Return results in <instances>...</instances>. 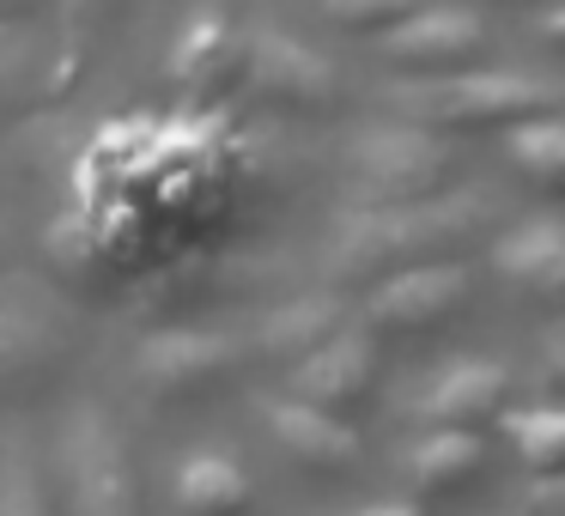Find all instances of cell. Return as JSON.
Instances as JSON below:
<instances>
[{"label": "cell", "mask_w": 565, "mask_h": 516, "mask_svg": "<svg viewBox=\"0 0 565 516\" xmlns=\"http://www.w3.org/2000/svg\"><path fill=\"white\" fill-rule=\"evenodd\" d=\"M492 225V195H426V201H390V207H353L334 225V273L341 280H371V273H407L450 256L475 232Z\"/></svg>", "instance_id": "cell-1"}, {"label": "cell", "mask_w": 565, "mask_h": 516, "mask_svg": "<svg viewBox=\"0 0 565 516\" xmlns=\"http://www.w3.org/2000/svg\"><path fill=\"white\" fill-rule=\"evenodd\" d=\"M456 171V152L426 122H377L359 128L347 147V183L359 207H390V201H426L444 195Z\"/></svg>", "instance_id": "cell-2"}, {"label": "cell", "mask_w": 565, "mask_h": 516, "mask_svg": "<svg viewBox=\"0 0 565 516\" xmlns=\"http://www.w3.org/2000/svg\"><path fill=\"white\" fill-rule=\"evenodd\" d=\"M553 98L559 92L547 79L487 67V74H444V79H426V86L395 92V110L426 128H499V122H535V116H547Z\"/></svg>", "instance_id": "cell-3"}, {"label": "cell", "mask_w": 565, "mask_h": 516, "mask_svg": "<svg viewBox=\"0 0 565 516\" xmlns=\"http://www.w3.org/2000/svg\"><path fill=\"white\" fill-rule=\"evenodd\" d=\"M475 280H468L462 261H426V268H407V273H390V280L371 292V334L383 341H407V334H431L438 322H450L456 310L468 304Z\"/></svg>", "instance_id": "cell-4"}, {"label": "cell", "mask_w": 565, "mask_h": 516, "mask_svg": "<svg viewBox=\"0 0 565 516\" xmlns=\"http://www.w3.org/2000/svg\"><path fill=\"white\" fill-rule=\"evenodd\" d=\"M135 370L152 395H207L237 370V341L220 329H164L140 346Z\"/></svg>", "instance_id": "cell-5"}, {"label": "cell", "mask_w": 565, "mask_h": 516, "mask_svg": "<svg viewBox=\"0 0 565 516\" xmlns=\"http://www.w3.org/2000/svg\"><path fill=\"white\" fill-rule=\"evenodd\" d=\"M67 455H74V504L79 516H135V492H128V467L116 450V431L98 407L74 413L67 426Z\"/></svg>", "instance_id": "cell-6"}, {"label": "cell", "mask_w": 565, "mask_h": 516, "mask_svg": "<svg viewBox=\"0 0 565 516\" xmlns=\"http://www.w3.org/2000/svg\"><path fill=\"white\" fill-rule=\"evenodd\" d=\"M480 37H487L480 13H468V7H426V13H407L402 25L383 31V55L431 74V67H456L462 55H475Z\"/></svg>", "instance_id": "cell-7"}, {"label": "cell", "mask_w": 565, "mask_h": 516, "mask_svg": "<svg viewBox=\"0 0 565 516\" xmlns=\"http://www.w3.org/2000/svg\"><path fill=\"white\" fill-rule=\"evenodd\" d=\"M244 74L256 92H268V98H280V104H329L334 98V67L322 62L310 43L286 37V31L249 43Z\"/></svg>", "instance_id": "cell-8"}, {"label": "cell", "mask_w": 565, "mask_h": 516, "mask_svg": "<svg viewBox=\"0 0 565 516\" xmlns=\"http://www.w3.org/2000/svg\"><path fill=\"white\" fill-rule=\"evenodd\" d=\"M371 377H377V341L341 329L329 346H317L305 365H292V395L334 413V407H353L359 395L371 389Z\"/></svg>", "instance_id": "cell-9"}, {"label": "cell", "mask_w": 565, "mask_h": 516, "mask_svg": "<svg viewBox=\"0 0 565 516\" xmlns=\"http://www.w3.org/2000/svg\"><path fill=\"white\" fill-rule=\"evenodd\" d=\"M492 268L529 298H565V219H529L492 244Z\"/></svg>", "instance_id": "cell-10"}, {"label": "cell", "mask_w": 565, "mask_h": 516, "mask_svg": "<svg viewBox=\"0 0 565 516\" xmlns=\"http://www.w3.org/2000/svg\"><path fill=\"white\" fill-rule=\"evenodd\" d=\"M62 358V316L38 298H0V383H25Z\"/></svg>", "instance_id": "cell-11"}, {"label": "cell", "mask_w": 565, "mask_h": 516, "mask_svg": "<svg viewBox=\"0 0 565 516\" xmlns=\"http://www.w3.org/2000/svg\"><path fill=\"white\" fill-rule=\"evenodd\" d=\"M504 395H511L504 365H492V358H456V365H444L438 377H431V389H426V419L475 431L487 413H499V407H504Z\"/></svg>", "instance_id": "cell-12"}, {"label": "cell", "mask_w": 565, "mask_h": 516, "mask_svg": "<svg viewBox=\"0 0 565 516\" xmlns=\"http://www.w3.org/2000/svg\"><path fill=\"white\" fill-rule=\"evenodd\" d=\"M334 334H341V298H329V292H298L256 322L262 353L292 358V365H305V358L317 353V346H329Z\"/></svg>", "instance_id": "cell-13"}, {"label": "cell", "mask_w": 565, "mask_h": 516, "mask_svg": "<svg viewBox=\"0 0 565 516\" xmlns=\"http://www.w3.org/2000/svg\"><path fill=\"white\" fill-rule=\"evenodd\" d=\"M268 426H274V438H280L286 450L305 455V462H317V467H347L359 455L353 431H347L329 407H310V401H298V395H286V401L268 407Z\"/></svg>", "instance_id": "cell-14"}, {"label": "cell", "mask_w": 565, "mask_h": 516, "mask_svg": "<svg viewBox=\"0 0 565 516\" xmlns=\"http://www.w3.org/2000/svg\"><path fill=\"white\" fill-rule=\"evenodd\" d=\"M177 504H183V516H237L249 504V480L232 455L195 450L177 467Z\"/></svg>", "instance_id": "cell-15"}, {"label": "cell", "mask_w": 565, "mask_h": 516, "mask_svg": "<svg viewBox=\"0 0 565 516\" xmlns=\"http://www.w3.org/2000/svg\"><path fill=\"white\" fill-rule=\"evenodd\" d=\"M480 450H487V443H480L468 426H438V431H426V438L414 443L407 467H414L419 486L444 492V486H456V480L475 474V467H480Z\"/></svg>", "instance_id": "cell-16"}, {"label": "cell", "mask_w": 565, "mask_h": 516, "mask_svg": "<svg viewBox=\"0 0 565 516\" xmlns=\"http://www.w3.org/2000/svg\"><path fill=\"white\" fill-rule=\"evenodd\" d=\"M511 164L529 183L565 195V116H535L511 128Z\"/></svg>", "instance_id": "cell-17"}, {"label": "cell", "mask_w": 565, "mask_h": 516, "mask_svg": "<svg viewBox=\"0 0 565 516\" xmlns=\"http://www.w3.org/2000/svg\"><path fill=\"white\" fill-rule=\"evenodd\" d=\"M511 443L529 467H565V401H535L511 413Z\"/></svg>", "instance_id": "cell-18"}, {"label": "cell", "mask_w": 565, "mask_h": 516, "mask_svg": "<svg viewBox=\"0 0 565 516\" xmlns=\"http://www.w3.org/2000/svg\"><path fill=\"white\" fill-rule=\"evenodd\" d=\"M0 516H50L43 474L19 443H0Z\"/></svg>", "instance_id": "cell-19"}, {"label": "cell", "mask_w": 565, "mask_h": 516, "mask_svg": "<svg viewBox=\"0 0 565 516\" xmlns=\"http://www.w3.org/2000/svg\"><path fill=\"white\" fill-rule=\"evenodd\" d=\"M220 50H237V43L225 37V25H195V31L183 37V50H177L171 74L183 79V86H213V67L225 62Z\"/></svg>", "instance_id": "cell-20"}, {"label": "cell", "mask_w": 565, "mask_h": 516, "mask_svg": "<svg viewBox=\"0 0 565 516\" xmlns=\"http://www.w3.org/2000/svg\"><path fill=\"white\" fill-rule=\"evenodd\" d=\"M38 86V43L19 25H0V104L25 98Z\"/></svg>", "instance_id": "cell-21"}, {"label": "cell", "mask_w": 565, "mask_h": 516, "mask_svg": "<svg viewBox=\"0 0 565 516\" xmlns=\"http://www.w3.org/2000/svg\"><path fill=\"white\" fill-rule=\"evenodd\" d=\"M414 13V0H329V19L347 31H383V25H402Z\"/></svg>", "instance_id": "cell-22"}, {"label": "cell", "mask_w": 565, "mask_h": 516, "mask_svg": "<svg viewBox=\"0 0 565 516\" xmlns=\"http://www.w3.org/2000/svg\"><path fill=\"white\" fill-rule=\"evenodd\" d=\"M535 516H565V480H541L535 486Z\"/></svg>", "instance_id": "cell-23"}, {"label": "cell", "mask_w": 565, "mask_h": 516, "mask_svg": "<svg viewBox=\"0 0 565 516\" xmlns=\"http://www.w3.org/2000/svg\"><path fill=\"white\" fill-rule=\"evenodd\" d=\"M347 516H426L414 498H377V504H359V510H347Z\"/></svg>", "instance_id": "cell-24"}, {"label": "cell", "mask_w": 565, "mask_h": 516, "mask_svg": "<svg viewBox=\"0 0 565 516\" xmlns=\"http://www.w3.org/2000/svg\"><path fill=\"white\" fill-rule=\"evenodd\" d=\"M116 0H67V13H74V25H98V19H110Z\"/></svg>", "instance_id": "cell-25"}, {"label": "cell", "mask_w": 565, "mask_h": 516, "mask_svg": "<svg viewBox=\"0 0 565 516\" xmlns=\"http://www.w3.org/2000/svg\"><path fill=\"white\" fill-rule=\"evenodd\" d=\"M547 370L565 383V329H553V341H547Z\"/></svg>", "instance_id": "cell-26"}, {"label": "cell", "mask_w": 565, "mask_h": 516, "mask_svg": "<svg viewBox=\"0 0 565 516\" xmlns=\"http://www.w3.org/2000/svg\"><path fill=\"white\" fill-rule=\"evenodd\" d=\"M541 31H547V37H553V43H565V7H553V13H547V19H541Z\"/></svg>", "instance_id": "cell-27"}, {"label": "cell", "mask_w": 565, "mask_h": 516, "mask_svg": "<svg viewBox=\"0 0 565 516\" xmlns=\"http://www.w3.org/2000/svg\"><path fill=\"white\" fill-rule=\"evenodd\" d=\"M13 7H25V0H0V13H13Z\"/></svg>", "instance_id": "cell-28"}]
</instances>
